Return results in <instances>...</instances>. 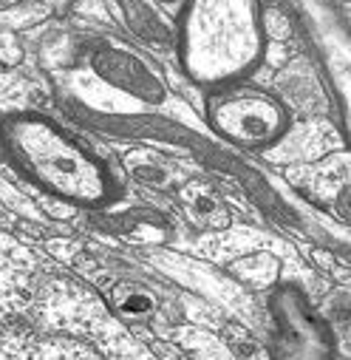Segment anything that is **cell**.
Returning a JSON list of instances; mask_svg holds the SVG:
<instances>
[{"mask_svg":"<svg viewBox=\"0 0 351 360\" xmlns=\"http://www.w3.org/2000/svg\"><path fill=\"white\" fill-rule=\"evenodd\" d=\"M12 150H18L26 170L37 182L48 185L51 191L94 202L105 191L102 170L88 159L85 150H79L74 142H68L62 134H57L51 125L32 120V122H15L12 134Z\"/></svg>","mask_w":351,"mask_h":360,"instance_id":"cell-1","label":"cell"},{"mask_svg":"<svg viewBox=\"0 0 351 360\" xmlns=\"http://www.w3.org/2000/svg\"><path fill=\"white\" fill-rule=\"evenodd\" d=\"M213 122L235 142H267L281 128V111L258 94L224 97L213 108Z\"/></svg>","mask_w":351,"mask_h":360,"instance_id":"cell-2","label":"cell"}]
</instances>
